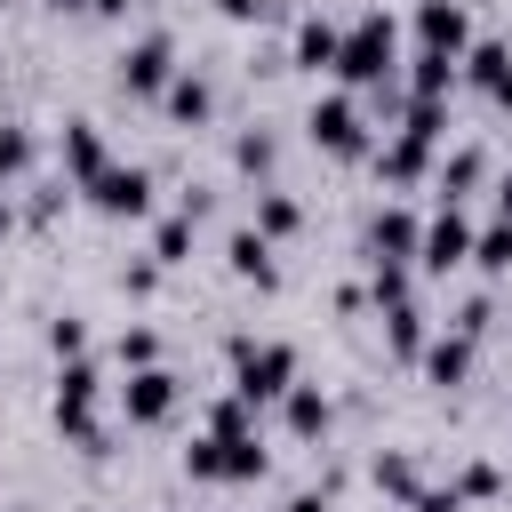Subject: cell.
I'll use <instances>...</instances> for the list:
<instances>
[{"instance_id":"cell-1","label":"cell","mask_w":512,"mask_h":512,"mask_svg":"<svg viewBox=\"0 0 512 512\" xmlns=\"http://www.w3.org/2000/svg\"><path fill=\"white\" fill-rule=\"evenodd\" d=\"M392 48H400V32H392V16L376 8V16H360V24L336 40V72H344L352 88H384V80H392Z\"/></svg>"},{"instance_id":"cell-2","label":"cell","mask_w":512,"mask_h":512,"mask_svg":"<svg viewBox=\"0 0 512 512\" xmlns=\"http://www.w3.org/2000/svg\"><path fill=\"white\" fill-rule=\"evenodd\" d=\"M288 384H296V352H288V344H248V336L232 344V392H240L248 408H256V400H280Z\"/></svg>"},{"instance_id":"cell-3","label":"cell","mask_w":512,"mask_h":512,"mask_svg":"<svg viewBox=\"0 0 512 512\" xmlns=\"http://www.w3.org/2000/svg\"><path fill=\"white\" fill-rule=\"evenodd\" d=\"M56 432L80 440L88 456H104V432H96V368H88V360H64V384H56Z\"/></svg>"},{"instance_id":"cell-4","label":"cell","mask_w":512,"mask_h":512,"mask_svg":"<svg viewBox=\"0 0 512 512\" xmlns=\"http://www.w3.org/2000/svg\"><path fill=\"white\" fill-rule=\"evenodd\" d=\"M304 128H312V144H320V152H336V160H360V152H368V128H360V112H352L344 96H320Z\"/></svg>"},{"instance_id":"cell-5","label":"cell","mask_w":512,"mask_h":512,"mask_svg":"<svg viewBox=\"0 0 512 512\" xmlns=\"http://www.w3.org/2000/svg\"><path fill=\"white\" fill-rule=\"evenodd\" d=\"M416 264L424 272H456V264H472V224L456 216V200L424 224V240H416Z\"/></svg>"},{"instance_id":"cell-6","label":"cell","mask_w":512,"mask_h":512,"mask_svg":"<svg viewBox=\"0 0 512 512\" xmlns=\"http://www.w3.org/2000/svg\"><path fill=\"white\" fill-rule=\"evenodd\" d=\"M176 80V48H168V32H152V40H136L128 56H120V88L128 96H160Z\"/></svg>"},{"instance_id":"cell-7","label":"cell","mask_w":512,"mask_h":512,"mask_svg":"<svg viewBox=\"0 0 512 512\" xmlns=\"http://www.w3.org/2000/svg\"><path fill=\"white\" fill-rule=\"evenodd\" d=\"M120 408H128V424H160L168 408H176V376L152 360V368H128V384H120Z\"/></svg>"},{"instance_id":"cell-8","label":"cell","mask_w":512,"mask_h":512,"mask_svg":"<svg viewBox=\"0 0 512 512\" xmlns=\"http://www.w3.org/2000/svg\"><path fill=\"white\" fill-rule=\"evenodd\" d=\"M416 40H424L432 56H464V40H472V16H464L456 0H424V8H416Z\"/></svg>"},{"instance_id":"cell-9","label":"cell","mask_w":512,"mask_h":512,"mask_svg":"<svg viewBox=\"0 0 512 512\" xmlns=\"http://www.w3.org/2000/svg\"><path fill=\"white\" fill-rule=\"evenodd\" d=\"M88 200H96L104 216H144V208H152V176H144V168H104V176L88 184Z\"/></svg>"},{"instance_id":"cell-10","label":"cell","mask_w":512,"mask_h":512,"mask_svg":"<svg viewBox=\"0 0 512 512\" xmlns=\"http://www.w3.org/2000/svg\"><path fill=\"white\" fill-rule=\"evenodd\" d=\"M416 240H424V224H416L408 208H384V216H376V232H368L376 264H408V256H416Z\"/></svg>"},{"instance_id":"cell-11","label":"cell","mask_w":512,"mask_h":512,"mask_svg":"<svg viewBox=\"0 0 512 512\" xmlns=\"http://www.w3.org/2000/svg\"><path fill=\"white\" fill-rule=\"evenodd\" d=\"M424 160H432V136H416V128H400V136L376 152V168H384L392 184H416V176H424Z\"/></svg>"},{"instance_id":"cell-12","label":"cell","mask_w":512,"mask_h":512,"mask_svg":"<svg viewBox=\"0 0 512 512\" xmlns=\"http://www.w3.org/2000/svg\"><path fill=\"white\" fill-rule=\"evenodd\" d=\"M224 256H232V272H240V280H256V288H272V280H280V264H272V240H264L256 224H248V232H232V248H224Z\"/></svg>"},{"instance_id":"cell-13","label":"cell","mask_w":512,"mask_h":512,"mask_svg":"<svg viewBox=\"0 0 512 512\" xmlns=\"http://www.w3.org/2000/svg\"><path fill=\"white\" fill-rule=\"evenodd\" d=\"M464 72H472V88H488L496 104H512V48H496V40H480V48L464 56Z\"/></svg>"},{"instance_id":"cell-14","label":"cell","mask_w":512,"mask_h":512,"mask_svg":"<svg viewBox=\"0 0 512 512\" xmlns=\"http://www.w3.org/2000/svg\"><path fill=\"white\" fill-rule=\"evenodd\" d=\"M64 168H72L80 184H96V176H104V136H96L88 120H72V128H64Z\"/></svg>"},{"instance_id":"cell-15","label":"cell","mask_w":512,"mask_h":512,"mask_svg":"<svg viewBox=\"0 0 512 512\" xmlns=\"http://www.w3.org/2000/svg\"><path fill=\"white\" fill-rule=\"evenodd\" d=\"M464 368H472V336H464V328L440 336V344H424V376H432V384H464Z\"/></svg>"},{"instance_id":"cell-16","label":"cell","mask_w":512,"mask_h":512,"mask_svg":"<svg viewBox=\"0 0 512 512\" xmlns=\"http://www.w3.org/2000/svg\"><path fill=\"white\" fill-rule=\"evenodd\" d=\"M288 432H296V440H320V432H328V392H320V384H296V392H288Z\"/></svg>"},{"instance_id":"cell-17","label":"cell","mask_w":512,"mask_h":512,"mask_svg":"<svg viewBox=\"0 0 512 512\" xmlns=\"http://www.w3.org/2000/svg\"><path fill=\"white\" fill-rule=\"evenodd\" d=\"M336 40H344V32H336L328 16H312V24L296 32V64H312V72H336Z\"/></svg>"},{"instance_id":"cell-18","label":"cell","mask_w":512,"mask_h":512,"mask_svg":"<svg viewBox=\"0 0 512 512\" xmlns=\"http://www.w3.org/2000/svg\"><path fill=\"white\" fill-rule=\"evenodd\" d=\"M160 96H168V120H184V128H192V120H208V80H192V72H176V80H168Z\"/></svg>"},{"instance_id":"cell-19","label":"cell","mask_w":512,"mask_h":512,"mask_svg":"<svg viewBox=\"0 0 512 512\" xmlns=\"http://www.w3.org/2000/svg\"><path fill=\"white\" fill-rule=\"evenodd\" d=\"M472 264L480 272H512V216L488 224V232H472Z\"/></svg>"},{"instance_id":"cell-20","label":"cell","mask_w":512,"mask_h":512,"mask_svg":"<svg viewBox=\"0 0 512 512\" xmlns=\"http://www.w3.org/2000/svg\"><path fill=\"white\" fill-rule=\"evenodd\" d=\"M256 232H264V240H288V232H296V200H288V192H256Z\"/></svg>"},{"instance_id":"cell-21","label":"cell","mask_w":512,"mask_h":512,"mask_svg":"<svg viewBox=\"0 0 512 512\" xmlns=\"http://www.w3.org/2000/svg\"><path fill=\"white\" fill-rule=\"evenodd\" d=\"M384 328H392V352H424V312L416 304H384Z\"/></svg>"},{"instance_id":"cell-22","label":"cell","mask_w":512,"mask_h":512,"mask_svg":"<svg viewBox=\"0 0 512 512\" xmlns=\"http://www.w3.org/2000/svg\"><path fill=\"white\" fill-rule=\"evenodd\" d=\"M224 480H264V448H256V432L224 440Z\"/></svg>"},{"instance_id":"cell-23","label":"cell","mask_w":512,"mask_h":512,"mask_svg":"<svg viewBox=\"0 0 512 512\" xmlns=\"http://www.w3.org/2000/svg\"><path fill=\"white\" fill-rule=\"evenodd\" d=\"M408 80H416V96H448V80H456V56H432V48H424Z\"/></svg>"},{"instance_id":"cell-24","label":"cell","mask_w":512,"mask_h":512,"mask_svg":"<svg viewBox=\"0 0 512 512\" xmlns=\"http://www.w3.org/2000/svg\"><path fill=\"white\" fill-rule=\"evenodd\" d=\"M184 248H192V216H168L152 240V264H184Z\"/></svg>"},{"instance_id":"cell-25","label":"cell","mask_w":512,"mask_h":512,"mask_svg":"<svg viewBox=\"0 0 512 512\" xmlns=\"http://www.w3.org/2000/svg\"><path fill=\"white\" fill-rule=\"evenodd\" d=\"M184 472H192V480H224V440H216V432L192 440V448H184Z\"/></svg>"},{"instance_id":"cell-26","label":"cell","mask_w":512,"mask_h":512,"mask_svg":"<svg viewBox=\"0 0 512 512\" xmlns=\"http://www.w3.org/2000/svg\"><path fill=\"white\" fill-rule=\"evenodd\" d=\"M24 168H32V136L24 128H0V184H16Z\"/></svg>"},{"instance_id":"cell-27","label":"cell","mask_w":512,"mask_h":512,"mask_svg":"<svg viewBox=\"0 0 512 512\" xmlns=\"http://www.w3.org/2000/svg\"><path fill=\"white\" fill-rule=\"evenodd\" d=\"M480 168H488L480 152H456V160L440 168V192H448V200H456V192H472V184H480Z\"/></svg>"},{"instance_id":"cell-28","label":"cell","mask_w":512,"mask_h":512,"mask_svg":"<svg viewBox=\"0 0 512 512\" xmlns=\"http://www.w3.org/2000/svg\"><path fill=\"white\" fill-rule=\"evenodd\" d=\"M376 488H384V496H408V504H416V464H408V456H384V464H376Z\"/></svg>"},{"instance_id":"cell-29","label":"cell","mask_w":512,"mask_h":512,"mask_svg":"<svg viewBox=\"0 0 512 512\" xmlns=\"http://www.w3.org/2000/svg\"><path fill=\"white\" fill-rule=\"evenodd\" d=\"M152 360H160V336L152 328H128L120 336V368H152Z\"/></svg>"},{"instance_id":"cell-30","label":"cell","mask_w":512,"mask_h":512,"mask_svg":"<svg viewBox=\"0 0 512 512\" xmlns=\"http://www.w3.org/2000/svg\"><path fill=\"white\" fill-rule=\"evenodd\" d=\"M208 432H216V440H240V432H248V400H240V392H232V400H216Z\"/></svg>"},{"instance_id":"cell-31","label":"cell","mask_w":512,"mask_h":512,"mask_svg":"<svg viewBox=\"0 0 512 512\" xmlns=\"http://www.w3.org/2000/svg\"><path fill=\"white\" fill-rule=\"evenodd\" d=\"M376 304H408V264H376Z\"/></svg>"},{"instance_id":"cell-32","label":"cell","mask_w":512,"mask_h":512,"mask_svg":"<svg viewBox=\"0 0 512 512\" xmlns=\"http://www.w3.org/2000/svg\"><path fill=\"white\" fill-rule=\"evenodd\" d=\"M48 344H56V360H80V344H88V328H80V320H56V328H48Z\"/></svg>"},{"instance_id":"cell-33","label":"cell","mask_w":512,"mask_h":512,"mask_svg":"<svg viewBox=\"0 0 512 512\" xmlns=\"http://www.w3.org/2000/svg\"><path fill=\"white\" fill-rule=\"evenodd\" d=\"M456 496L472 504V496H496V464H464V480H456Z\"/></svg>"},{"instance_id":"cell-34","label":"cell","mask_w":512,"mask_h":512,"mask_svg":"<svg viewBox=\"0 0 512 512\" xmlns=\"http://www.w3.org/2000/svg\"><path fill=\"white\" fill-rule=\"evenodd\" d=\"M240 168L264 176V168H272V136H240Z\"/></svg>"},{"instance_id":"cell-35","label":"cell","mask_w":512,"mask_h":512,"mask_svg":"<svg viewBox=\"0 0 512 512\" xmlns=\"http://www.w3.org/2000/svg\"><path fill=\"white\" fill-rule=\"evenodd\" d=\"M416 512H464V496H456V488H432V496L416 488Z\"/></svg>"},{"instance_id":"cell-36","label":"cell","mask_w":512,"mask_h":512,"mask_svg":"<svg viewBox=\"0 0 512 512\" xmlns=\"http://www.w3.org/2000/svg\"><path fill=\"white\" fill-rule=\"evenodd\" d=\"M288 512H328V488H304V496H296Z\"/></svg>"},{"instance_id":"cell-37","label":"cell","mask_w":512,"mask_h":512,"mask_svg":"<svg viewBox=\"0 0 512 512\" xmlns=\"http://www.w3.org/2000/svg\"><path fill=\"white\" fill-rule=\"evenodd\" d=\"M216 8H224V16H256L264 0H216Z\"/></svg>"},{"instance_id":"cell-38","label":"cell","mask_w":512,"mask_h":512,"mask_svg":"<svg viewBox=\"0 0 512 512\" xmlns=\"http://www.w3.org/2000/svg\"><path fill=\"white\" fill-rule=\"evenodd\" d=\"M88 8H104V16H128V8H136V0H88Z\"/></svg>"},{"instance_id":"cell-39","label":"cell","mask_w":512,"mask_h":512,"mask_svg":"<svg viewBox=\"0 0 512 512\" xmlns=\"http://www.w3.org/2000/svg\"><path fill=\"white\" fill-rule=\"evenodd\" d=\"M496 208H504V216H512V176H504V184H496Z\"/></svg>"},{"instance_id":"cell-40","label":"cell","mask_w":512,"mask_h":512,"mask_svg":"<svg viewBox=\"0 0 512 512\" xmlns=\"http://www.w3.org/2000/svg\"><path fill=\"white\" fill-rule=\"evenodd\" d=\"M0 232H8V200H0Z\"/></svg>"},{"instance_id":"cell-41","label":"cell","mask_w":512,"mask_h":512,"mask_svg":"<svg viewBox=\"0 0 512 512\" xmlns=\"http://www.w3.org/2000/svg\"><path fill=\"white\" fill-rule=\"evenodd\" d=\"M56 8H88V0H56Z\"/></svg>"}]
</instances>
